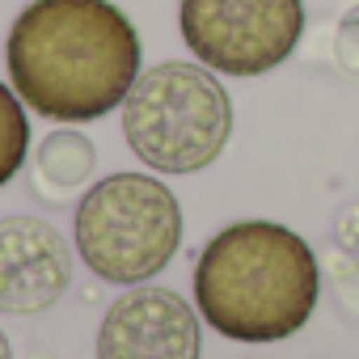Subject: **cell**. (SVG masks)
<instances>
[{
  "label": "cell",
  "mask_w": 359,
  "mask_h": 359,
  "mask_svg": "<svg viewBox=\"0 0 359 359\" xmlns=\"http://www.w3.org/2000/svg\"><path fill=\"white\" fill-rule=\"evenodd\" d=\"M18 97L51 123L110 114L140 76V34L110 0H30L9 43Z\"/></svg>",
  "instance_id": "obj_1"
},
{
  "label": "cell",
  "mask_w": 359,
  "mask_h": 359,
  "mask_svg": "<svg viewBox=\"0 0 359 359\" xmlns=\"http://www.w3.org/2000/svg\"><path fill=\"white\" fill-rule=\"evenodd\" d=\"M321 271L300 233L271 220L220 229L195 266V300L212 330L233 342L292 338L317 309Z\"/></svg>",
  "instance_id": "obj_2"
},
{
  "label": "cell",
  "mask_w": 359,
  "mask_h": 359,
  "mask_svg": "<svg viewBox=\"0 0 359 359\" xmlns=\"http://www.w3.org/2000/svg\"><path fill=\"white\" fill-rule=\"evenodd\" d=\"M123 135L156 173H199L233 135V97L203 64H156L123 97Z\"/></svg>",
  "instance_id": "obj_3"
},
{
  "label": "cell",
  "mask_w": 359,
  "mask_h": 359,
  "mask_svg": "<svg viewBox=\"0 0 359 359\" xmlns=\"http://www.w3.org/2000/svg\"><path fill=\"white\" fill-rule=\"evenodd\" d=\"M182 245V208L148 173H110L76 203V254L106 283H144Z\"/></svg>",
  "instance_id": "obj_4"
},
{
  "label": "cell",
  "mask_w": 359,
  "mask_h": 359,
  "mask_svg": "<svg viewBox=\"0 0 359 359\" xmlns=\"http://www.w3.org/2000/svg\"><path fill=\"white\" fill-rule=\"evenodd\" d=\"M191 55L220 76H262L279 68L304 34V0H182Z\"/></svg>",
  "instance_id": "obj_5"
},
{
  "label": "cell",
  "mask_w": 359,
  "mask_h": 359,
  "mask_svg": "<svg viewBox=\"0 0 359 359\" xmlns=\"http://www.w3.org/2000/svg\"><path fill=\"white\" fill-rule=\"evenodd\" d=\"M199 317L169 287L135 283L106 309L97 330V359H199Z\"/></svg>",
  "instance_id": "obj_6"
},
{
  "label": "cell",
  "mask_w": 359,
  "mask_h": 359,
  "mask_svg": "<svg viewBox=\"0 0 359 359\" xmlns=\"http://www.w3.org/2000/svg\"><path fill=\"white\" fill-rule=\"evenodd\" d=\"M72 283L68 241L39 216L0 220V313H47Z\"/></svg>",
  "instance_id": "obj_7"
},
{
  "label": "cell",
  "mask_w": 359,
  "mask_h": 359,
  "mask_svg": "<svg viewBox=\"0 0 359 359\" xmlns=\"http://www.w3.org/2000/svg\"><path fill=\"white\" fill-rule=\"evenodd\" d=\"M93 165H97V148H93L89 135H81V131H72V127L51 131V135L39 144L34 165H30L34 191H39L43 199H68L72 191H81V187L89 182Z\"/></svg>",
  "instance_id": "obj_8"
},
{
  "label": "cell",
  "mask_w": 359,
  "mask_h": 359,
  "mask_svg": "<svg viewBox=\"0 0 359 359\" xmlns=\"http://www.w3.org/2000/svg\"><path fill=\"white\" fill-rule=\"evenodd\" d=\"M30 156V118L13 85L0 81V187L13 182Z\"/></svg>",
  "instance_id": "obj_9"
},
{
  "label": "cell",
  "mask_w": 359,
  "mask_h": 359,
  "mask_svg": "<svg viewBox=\"0 0 359 359\" xmlns=\"http://www.w3.org/2000/svg\"><path fill=\"white\" fill-rule=\"evenodd\" d=\"M338 64L359 76V5L346 9L338 22Z\"/></svg>",
  "instance_id": "obj_10"
},
{
  "label": "cell",
  "mask_w": 359,
  "mask_h": 359,
  "mask_svg": "<svg viewBox=\"0 0 359 359\" xmlns=\"http://www.w3.org/2000/svg\"><path fill=\"white\" fill-rule=\"evenodd\" d=\"M0 359H13V346H9V338H5V330H0Z\"/></svg>",
  "instance_id": "obj_11"
}]
</instances>
